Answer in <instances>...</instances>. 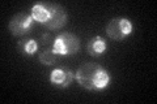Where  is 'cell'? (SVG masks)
Listing matches in <instances>:
<instances>
[{"label":"cell","mask_w":157,"mask_h":104,"mask_svg":"<svg viewBox=\"0 0 157 104\" xmlns=\"http://www.w3.org/2000/svg\"><path fill=\"white\" fill-rule=\"evenodd\" d=\"M75 78L82 88L89 91L104 90L111 80L109 72L94 63H84L75 73Z\"/></svg>","instance_id":"1"},{"label":"cell","mask_w":157,"mask_h":104,"mask_svg":"<svg viewBox=\"0 0 157 104\" xmlns=\"http://www.w3.org/2000/svg\"><path fill=\"white\" fill-rule=\"evenodd\" d=\"M80 48V38L72 33H63L54 39L52 49L58 56L75 55Z\"/></svg>","instance_id":"2"},{"label":"cell","mask_w":157,"mask_h":104,"mask_svg":"<svg viewBox=\"0 0 157 104\" xmlns=\"http://www.w3.org/2000/svg\"><path fill=\"white\" fill-rule=\"evenodd\" d=\"M134 31V25L128 18L117 17L109 21L106 25V34L113 41L121 42Z\"/></svg>","instance_id":"3"},{"label":"cell","mask_w":157,"mask_h":104,"mask_svg":"<svg viewBox=\"0 0 157 104\" xmlns=\"http://www.w3.org/2000/svg\"><path fill=\"white\" fill-rule=\"evenodd\" d=\"M34 18L32 17V14L20 12L16 13L8 22V30L13 37H24L26 34L30 33L33 27Z\"/></svg>","instance_id":"4"},{"label":"cell","mask_w":157,"mask_h":104,"mask_svg":"<svg viewBox=\"0 0 157 104\" xmlns=\"http://www.w3.org/2000/svg\"><path fill=\"white\" fill-rule=\"evenodd\" d=\"M46 7L50 11V18L48 21L45 23V26L48 30H58V29H62L64 25L67 23V12L66 9L63 8L60 4L56 3H50V2H45Z\"/></svg>","instance_id":"5"},{"label":"cell","mask_w":157,"mask_h":104,"mask_svg":"<svg viewBox=\"0 0 157 104\" xmlns=\"http://www.w3.org/2000/svg\"><path fill=\"white\" fill-rule=\"evenodd\" d=\"M73 80H75V73L68 68H56L50 73V82L58 88L71 86Z\"/></svg>","instance_id":"6"},{"label":"cell","mask_w":157,"mask_h":104,"mask_svg":"<svg viewBox=\"0 0 157 104\" xmlns=\"http://www.w3.org/2000/svg\"><path fill=\"white\" fill-rule=\"evenodd\" d=\"M30 14L34 18V21L43 23V25H45L48 21V18H50V11H48V8L46 7L45 2H39L37 4H34L30 9Z\"/></svg>","instance_id":"7"},{"label":"cell","mask_w":157,"mask_h":104,"mask_svg":"<svg viewBox=\"0 0 157 104\" xmlns=\"http://www.w3.org/2000/svg\"><path fill=\"white\" fill-rule=\"evenodd\" d=\"M88 53L93 57H98L101 56L102 53L106 51V41L102 37L97 35V37H93L89 42H88Z\"/></svg>","instance_id":"8"},{"label":"cell","mask_w":157,"mask_h":104,"mask_svg":"<svg viewBox=\"0 0 157 104\" xmlns=\"http://www.w3.org/2000/svg\"><path fill=\"white\" fill-rule=\"evenodd\" d=\"M17 47H18V51L21 52V55L30 57L37 53L39 48V43L36 39H21L17 43Z\"/></svg>","instance_id":"9"},{"label":"cell","mask_w":157,"mask_h":104,"mask_svg":"<svg viewBox=\"0 0 157 104\" xmlns=\"http://www.w3.org/2000/svg\"><path fill=\"white\" fill-rule=\"evenodd\" d=\"M56 59H58V55L54 52L52 47H45L38 53V60L42 65H47V66L54 65L56 61Z\"/></svg>","instance_id":"10"},{"label":"cell","mask_w":157,"mask_h":104,"mask_svg":"<svg viewBox=\"0 0 157 104\" xmlns=\"http://www.w3.org/2000/svg\"><path fill=\"white\" fill-rule=\"evenodd\" d=\"M38 42H41V44H42L43 47H52L54 39H52V37L50 35V34H47V33H46V34H42Z\"/></svg>","instance_id":"11"}]
</instances>
